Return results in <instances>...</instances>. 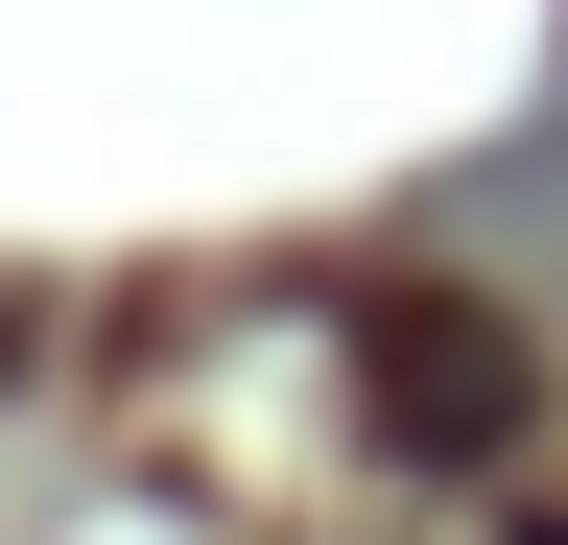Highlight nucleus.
Segmentation results:
<instances>
[{
    "instance_id": "f257e3e1",
    "label": "nucleus",
    "mask_w": 568,
    "mask_h": 545,
    "mask_svg": "<svg viewBox=\"0 0 568 545\" xmlns=\"http://www.w3.org/2000/svg\"><path fill=\"white\" fill-rule=\"evenodd\" d=\"M379 332H403L379 380H403V427H426V451H497V427H521V356H497V309H379Z\"/></svg>"
}]
</instances>
